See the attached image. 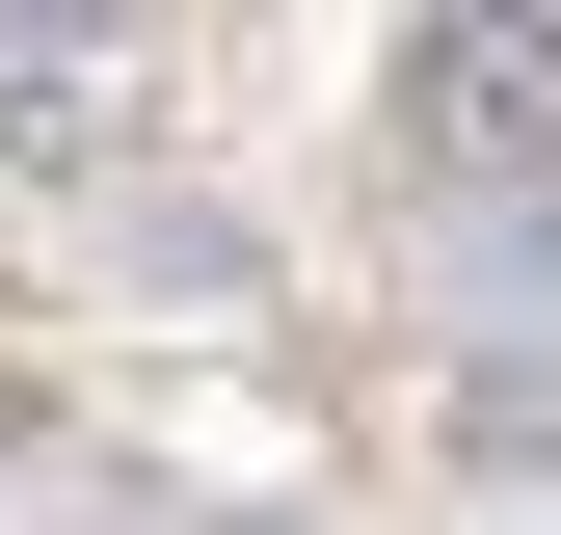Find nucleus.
<instances>
[{"label": "nucleus", "mask_w": 561, "mask_h": 535, "mask_svg": "<svg viewBox=\"0 0 561 535\" xmlns=\"http://www.w3.org/2000/svg\"><path fill=\"white\" fill-rule=\"evenodd\" d=\"M401 134H428L455 187H561V27L535 0H455V27L401 54Z\"/></svg>", "instance_id": "nucleus-1"}, {"label": "nucleus", "mask_w": 561, "mask_h": 535, "mask_svg": "<svg viewBox=\"0 0 561 535\" xmlns=\"http://www.w3.org/2000/svg\"><path fill=\"white\" fill-rule=\"evenodd\" d=\"M107 134H134V54H107V27H0V161H54V187H81Z\"/></svg>", "instance_id": "nucleus-2"}, {"label": "nucleus", "mask_w": 561, "mask_h": 535, "mask_svg": "<svg viewBox=\"0 0 561 535\" xmlns=\"http://www.w3.org/2000/svg\"><path fill=\"white\" fill-rule=\"evenodd\" d=\"M455 429L481 455H561V375H455Z\"/></svg>", "instance_id": "nucleus-3"}]
</instances>
